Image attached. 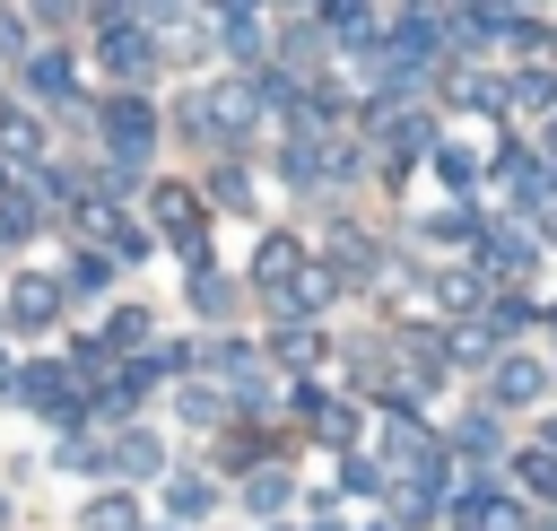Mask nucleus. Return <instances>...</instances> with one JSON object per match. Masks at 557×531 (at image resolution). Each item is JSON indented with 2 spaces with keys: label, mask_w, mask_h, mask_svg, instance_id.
<instances>
[{
  "label": "nucleus",
  "mask_w": 557,
  "mask_h": 531,
  "mask_svg": "<svg viewBox=\"0 0 557 531\" xmlns=\"http://www.w3.org/2000/svg\"><path fill=\"white\" fill-rule=\"evenodd\" d=\"M87 26H96V61L122 78V96H139V87L157 78V61H165L148 9H87Z\"/></svg>",
  "instance_id": "f257e3e1"
},
{
  "label": "nucleus",
  "mask_w": 557,
  "mask_h": 531,
  "mask_svg": "<svg viewBox=\"0 0 557 531\" xmlns=\"http://www.w3.org/2000/svg\"><path fill=\"white\" fill-rule=\"evenodd\" d=\"M96 139H104L113 165H148V148H157V104H148V96H104Z\"/></svg>",
  "instance_id": "f03ea898"
},
{
  "label": "nucleus",
  "mask_w": 557,
  "mask_h": 531,
  "mask_svg": "<svg viewBox=\"0 0 557 531\" xmlns=\"http://www.w3.org/2000/svg\"><path fill=\"white\" fill-rule=\"evenodd\" d=\"M61 305H70L61 270H17V279H9V296H0V322H9V331H52V322H61Z\"/></svg>",
  "instance_id": "7ed1b4c3"
},
{
  "label": "nucleus",
  "mask_w": 557,
  "mask_h": 531,
  "mask_svg": "<svg viewBox=\"0 0 557 531\" xmlns=\"http://www.w3.org/2000/svg\"><path fill=\"white\" fill-rule=\"evenodd\" d=\"M17 87H26L44 113H61V104H78V61H70L61 44H35V61L17 70Z\"/></svg>",
  "instance_id": "20e7f679"
},
{
  "label": "nucleus",
  "mask_w": 557,
  "mask_h": 531,
  "mask_svg": "<svg viewBox=\"0 0 557 531\" xmlns=\"http://www.w3.org/2000/svg\"><path fill=\"white\" fill-rule=\"evenodd\" d=\"M209 26H218V52H226V61H244V70L270 52V26H261V9H218Z\"/></svg>",
  "instance_id": "39448f33"
},
{
  "label": "nucleus",
  "mask_w": 557,
  "mask_h": 531,
  "mask_svg": "<svg viewBox=\"0 0 557 531\" xmlns=\"http://www.w3.org/2000/svg\"><path fill=\"white\" fill-rule=\"evenodd\" d=\"M157 470H165V435L122 427V435H113V479H131V487H139V479H157Z\"/></svg>",
  "instance_id": "423d86ee"
},
{
  "label": "nucleus",
  "mask_w": 557,
  "mask_h": 531,
  "mask_svg": "<svg viewBox=\"0 0 557 531\" xmlns=\"http://www.w3.org/2000/svg\"><path fill=\"white\" fill-rule=\"evenodd\" d=\"M479 261H487V270H531V261H540V235H531V226H487Z\"/></svg>",
  "instance_id": "0eeeda50"
},
{
  "label": "nucleus",
  "mask_w": 557,
  "mask_h": 531,
  "mask_svg": "<svg viewBox=\"0 0 557 531\" xmlns=\"http://www.w3.org/2000/svg\"><path fill=\"white\" fill-rule=\"evenodd\" d=\"M548 392V366H531V357H505L496 366V409H531Z\"/></svg>",
  "instance_id": "6e6552de"
},
{
  "label": "nucleus",
  "mask_w": 557,
  "mask_h": 531,
  "mask_svg": "<svg viewBox=\"0 0 557 531\" xmlns=\"http://www.w3.org/2000/svg\"><path fill=\"white\" fill-rule=\"evenodd\" d=\"M374 139H383V148H392V157H418V148H426V139H435V122H426V113H409V104H400V113H374Z\"/></svg>",
  "instance_id": "1a4fd4ad"
},
{
  "label": "nucleus",
  "mask_w": 557,
  "mask_h": 531,
  "mask_svg": "<svg viewBox=\"0 0 557 531\" xmlns=\"http://www.w3.org/2000/svg\"><path fill=\"white\" fill-rule=\"evenodd\" d=\"M148 209H157V226H165L174 244H183V235H200V192H183V183H157V200H148Z\"/></svg>",
  "instance_id": "9d476101"
},
{
  "label": "nucleus",
  "mask_w": 557,
  "mask_h": 531,
  "mask_svg": "<svg viewBox=\"0 0 557 531\" xmlns=\"http://www.w3.org/2000/svg\"><path fill=\"white\" fill-rule=\"evenodd\" d=\"M218 505V479H200V470H183V479H165V514H174V531L183 522H200Z\"/></svg>",
  "instance_id": "9b49d317"
},
{
  "label": "nucleus",
  "mask_w": 557,
  "mask_h": 531,
  "mask_svg": "<svg viewBox=\"0 0 557 531\" xmlns=\"http://www.w3.org/2000/svg\"><path fill=\"white\" fill-rule=\"evenodd\" d=\"M78 531H139V496H131V487H104V496H87Z\"/></svg>",
  "instance_id": "f8f14e48"
},
{
  "label": "nucleus",
  "mask_w": 557,
  "mask_h": 531,
  "mask_svg": "<svg viewBox=\"0 0 557 531\" xmlns=\"http://www.w3.org/2000/svg\"><path fill=\"white\" fill-rule=\"evenodd\" d=\"M61 287H70V296H104V287H113V252H96V244L70 252V261H61Z\"/></svg>",
  "instance_id": "ddd939ff"
},
{
  "label": "nucleus",
  "mask_w": 557,
  "mask_h": 531,
  "mask_svg": "<svg viewBox=\"0 0 557 531\" xmlns=\"http://www.w3.org/2000/svg\"><path fill=\"white\" fill-rule=\"evenodd\" d=\"M52 470H78V479H113V444H96V435H61Z\"/></svg>",
  "instance_id": "4468645a"
},
{
  "label": "nucleus",
  "mask_w": 557,
  "mask_h": 531,
  "mask_svg": "<svg viewBox=\"0 0 557 531\" xmlns=\"http://www.w3.org/2000/svg\"><path fill=\"white\" fill-rule=\"evenodd\" d=\"M426 235H435V244H487V226H479V209H470V200L435 209V218H426Z\"/></svg>",
  "instance_id": "2eb2a0df"
},
{
  "label": "nucleus",
  "mask_w": 557,
  "mask_h": 531,
  "mask_svg": "<svg viewBox=\"0 0 557 531\" xmlns=\"http://www.w3.org/2000/svg\"><path fill=\"white\" fill-rule=\"evenodd\" d=\"M435 305H444V313H479V305H496V296H487L470 270H435Z\"/></svg>",
  "instance_id": "dca6fc26"
},
{
  "label": "nucleus",
  "mask_w": 557,
  "mask_h": 531,
  "mask_svg": "<svg viewBox=\"0 0 557 531\" xmlns=\"http://www.w3.org/2000/svg\"><path fill=\"white\" fill-rule=\"evenodd\" d=\"M531 322H548V313H540V305H531V296H496V305H487V322H479V331H487V339H513V331H531Z\"/></svg>",
  "instance_id": "f3484780"
},
{
  "label": "nucleus",
  "mask_w": 557,
  "mask_h": 531,
  "mask_svg": "<svg viewBox=\"0 0 557 531\" xmlns=\"http://www.w3.org/2000/svg\"><path fill=\"white\" fill-rule=\"evenodd\" d=\"M104 348H113V357H122V348L148 357V305H113V313H104Z\"/></svg>",
  "instance_id": "a211bd4d"
},
{
  "label": "nucleus",
  "mask_w": 557,
  "mask_h": 531,
  "mask_svg": "<svg viewBox=\"0 0 557 531\" xmlns=\"http://www.w3.org/2000/svg\"><path fill=\"white\" fill-rule=\"evenodd\" d=\"M174 409H183V418H191V427H218V418H226V409H235V400H226V392H218V383H183V392H174Z\"/></svg>",
  "instance_id": "6ab92c4d"
},
{
  "label": "nucleus",
  "mask_w": 557,
  "mask_h": 531,
  "mask_svg": "<svg viewBox=\"0 0 557 531\" xmlns=\"http://www.w3.org/2000/svg\"><path fill=\"white\" fill-rule=\"evenodd\" d=\"M435 183H444V192H453V200H461V192H470V183H479V157H470V148H453V139H444V148H435Z\"/></svg>",
  "instance_id": "aec40b11"
},
{
  "label": "nucleus",
  "mask_w": 557,
  "mask_h": 531,
  "mask_svg": "<svg viewBox=\"0 0 557 531\" xmlns=\"http://www.w3.org/2000/svg\"><path fill=\"white\" fill-rule=\"evenodd\" d=\"M209 200H218V209H252V174H244V165L226 157V165L209 174Z\"/></svg>",
  "instance_id": "412c9836"
},
{
  "label": "nucleus",
  "mask_w": 557,
  "mask_h": 531,
  "mask_svg": "<svg viewBox=\"0 0 557 531\" xmlns=\"http://www.w3.org/2000/svg\"><path fill=\"white\" fill-rule=\"evenodd\" d=\"M191 313H200V322L235 313V279H218V270H209V279H191Z\"/></svg>",
  "instance_id": "4be33fe9"
},
{
  "label": "nucleus",
  "mask_w": 557,
  "mask_h": 531,
  "mask_svg": "<svg viewBox=\"0 0 557 531\" xmlns=\"http://www.w3.org/2000/svg\"><path fill=\"white\" fill-rule=\"evenodd\" d=\"M287 496H296V487H287V470H252V479H244V505H252V514H278Z\"/></svg>",
  "instance_id": "5701e85b"
},
{
  "label": "nucleus",
  "mask_w": 557,
  "mask_h": 531,
  "mask_svg": "<svg viewBox=\"0 0 557 531\" xmlns=\"http://www.w3.org/2000/svg\"><path fill=\"white\" fill-rule=\"evenodd\" d=\"M270 348H278L287 366H313V357H322V331H305V322H287V331H270Z\"/></svg>",
  "instance_id": "b1692460"
},
{
  "label": "nucleus",
  "mask_w": 557,
  "mask_h": 531,
  "mask_svg": "<svg viewBox=\"0 0 557 531\" xmlns=\"http://www.w3.org/2000/svg\"><path fill=\"white\" fill-rule=\"evenodd\" d=\"M313 435H322V444H357V409H348V400H322V409H313Z\"/></svg>",
  "instance_id": "393cba45"
},
{
  "label": "nucleus",
  "mask_w": 557,
  "mask_h": 531,
  "mask_svg": "<svg viewBox=\"0 0 557 531\" xmlns=\"http://www.w3.org/2000/svg\"><path fill=\"white\" fill-rule=\"evenodd\" d=\"M505 44H513V52H548V17H522V9H505Z\"/></svg>",
  "instance_id": "a878e982"
},
{
  "label": "nucleus",
  "mask_w": 557,
  "mask_h": 531,
  "mask_svg": "<svg viewBox=\"0 0 557 531\" xmlns=\"http://www.w3.org/2000/svg\"><path fill=\"white\" fill-rule=\"evenodd\" d=\"M26 26H35V17H17V9H0V61H17V70L35 61V44H26Z\"/></svg>",
  "instance_id": "bb28decb"
},
{
  "label": "nucleus",
  "mask_w": 557,
  "mask_h": 531,
  "mask_svg": "<svg viewBox=\"0 0 557 531\" xmlns=\"http://www.w3.org/2000/svg\"><path fill=\"white\" fill-rule=\"evenodd\" d=\"M513 479H531L540 496H557V453L540 444V453H513Z\"/></svg>",
  "instance_id": "cd10ccee"
},
{
  "label": "nucleus",
  "mask_w": 557,
  "mask_h": 531,
  "mask_svg": "<svg viewBox=\"0 0 557 531\" xmlns=\"http://www.w3.org/2000/svg\"><path fill=\"white\" fill-rule=\"evenodd\" d=\"M339 487H348V496H383V487H392V470H374V461H348V470H339Z\"/></svg>",
  "instance_id": "c85d7f7f"
},
{
  "label": "nucleus",
  "mask_w": 557,
  "mask_h": 531,
  "mask_svg": "<svg viewBox=\"0 0 557 531\" xmlns=\"http://www.w3.org/2000/svg\"><path fill=\"white\" fill-rule=\"evenodd\" d=\"M453 444H461V453H496V418H461Z\"/></svg>",
  "instance_id": "c756f323"
},
{
  "label": "nucleus",
  "mask_w": 557,
  "mask_h": 531,
  "mask_svg": "<svg viewBox=\"0 0 557 531\" xmlns=\"http://www.w3.org/2000/svg\"><path fill=\"white\" fill-rule=\"evenodd\" d=\"M148 252H157L148 226H122V235H113V261H148Z\"/></svg>",
  "instance_id": "7c9ffc66"
},
{
  "label": "nucleus",
  "mask_w": 557,
  "mask_h": 531,
  "mask_svg": "<svg viewBox=\"0 0 557 531\" xmlns=\"http://www.w3.org/2000/svg\"><path fill=\"white\" fill-rule=\"evenodd\" d=\"M0 531H9V487H0Z\"/></svg>",
  "instance_id": "2f4dec72"
},
{
  "label": "nucleus",
  "mask_w": 557,
  "mask_h": 531,
  "mask_svg": "<svg viewBox=\"0 0 557 531\" xmlns=\"http://www.w3.org/2000/svg\"><path fill=\"white\" fill-rule=\"evenodd\" d=\"M548 453H557V418H548Z\"/></svg>",
  "instance_id": "473e14b6"
},
{
  "label": "nucleus",
  "mask_w": 557,
  "mask_h": 531,
  "mask_svg": "<svg viewBox=\"0 0 557 531\" xmlns=\"http://www.w3.org/2000/svg\"><path fill=\"white\" fill-rule=\"evenodd\" d=\"M531 531H557V522H548V514H540V522H531Z\"/></svg>",
  "instance_id": "72a5a7b5"
},
{
  "label": "nucleus",
  "mask_w": 557,
  "mask_h": 531,
  "mask_svg": "<svg viewBox=\"0 0 557 531\" xmlns=\"http://www.w3.org/2000/svg\"><path fill=\"white\" fill-rule=\"evenodd\" d=\"M165 531H174V522H165Z\"/></svg>",
  "instance_id": "f704fd0d"
}]
</instances>
